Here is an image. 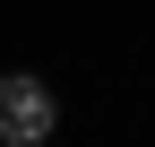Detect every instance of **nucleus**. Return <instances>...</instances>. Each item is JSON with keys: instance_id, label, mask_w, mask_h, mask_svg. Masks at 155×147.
I'll list each match as a JSON object with an SVG mask.
<instances>
[{"instance_id": "f257e3e1", "label": "nucleus", "mask_w": 155, "mask_h": 147, "mask_svg": "<svg viewBox=\"0 0 155 147\" xmlns=\"http://www.w3.org/2000/svg\"><path fill=\"white\" fill-rule=\"evenodd\" d=\"M61 130V95L35 69H0V147H43Z\"/></svg>"}]
</instances>
